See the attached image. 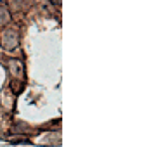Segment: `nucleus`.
Returning a JSON list of instances; mask_svg holds the SVG:
<instances>
[{
  "instance_id": "obj_1",
  "label": "nucleus",
  "mask_w": 156,
  "mask_h": 147,
  "mask_svg": "<svg viewBox=\"0 0 156 147\" xmlns=\"http://www.w3.org/2000/svg\"><path fill=\"white\" fill-rule=\"evenodd\" d=\"M0 40H2V45L5 47V49H14L17 45V42H19V35H17L16 29H4L2 35H0Z\"/></svg>"
},
{
  "instance_id": "obj_2",
  "label": "nucleus",
  "mask_w": 156,
  "mask_h": 147,
  "mask_svg": "<svg viewBox=\"0 0 156 147\" xmlns=\"http://www.w3.org/2000/svg\"><path fill=\"white\" fill-rule=\"evenodd\" d=\"M9 66H11V73H12L14 78H23V64H21V61L12 59V61H9Z\"/></svg>"
},
{
  "instance_id": "obj_3",
  "label": "nucleus",
  "mask_w": 156,
  "mask_h": 147,
  "mask_svg": "<svg viewBox=\"0 0 156 147\" xmlns=\"http://www.w3.org/2000/svg\"><path fill=\"white\" fill-rule=\"evenodd\" d=\"M7 21H9V12H7L4 7H0V26L5 24Z\"/></svg>"
}]
</instances>
